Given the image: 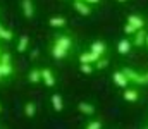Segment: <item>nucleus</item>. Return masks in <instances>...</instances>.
Segmentation results:
<instances>
[{"mask_svg": "<svg viewBox=\"0 0 148 129\" xmlns=\"http://www.w3.org/2000/svg\"><path fill=\"white\" fill-rule=\"evenodd\" d=\"M73 48V38L71 35H57L53 38V42L50 45V55L55 59V60H62L69 55Z\"/></svg>", "mask_w": 148, "mask_h": 129, "instance_id": "obj_1", "label": "nucleus"}, {"mask_svg": "<svg viewBox=\"0 0 148 129\" xmlns=\"http://www.w3.org/2000/svg\"><path fill=\"white\" fill-rule=\"evenodd\" d=\"M122 72L127 76L129 83H134V85H148L145 74H140V72H136V71H134V69H131V67H124V69H122Z\"/></svg>", "mask_w": 148, "mask_h": 129, "instance_id": "obj_2", "label": "nucleus"}, {"mask_svg": "<svg viewBox=\"0 0 148 129\" xmlns=\"http://www.w3.org/2000/svg\"><path fill=\"white\" fill-rule=\"evenodd\" d=\"M73 7H74V10H76L77 14H81V16H90V14L93 12L91 5H90L86 0H74Z\"/></svg>", "mask_w": 148, "mask_h": 129, "instance_id": "obj_3", "label": "nucleus"}, {"mask_svg": "<svg viewBox=\"0 0 148 129\" xmlns=\"http://www.w3.org/2000/svg\"><path fill=\"white\" fill-rule=\"evenodd\" d=\"M41 81H43V85L48 86V88H53V86L57 85V78H55V74L48 67L41 69Z\"/></svg>", "mask_w": 148, "mask_h": 129, "instance_id": "obj_4", "label": "nucleus"}, {"mask_svg": "<svg viewBox=\"0 0 148 129\" xmlns=\"http://www.w3.org/2000/svg\"><path fill=\"white\" fill-rule=\"evenodd\" d=\"M21 9H23V16L26 19H31L35 16V3H33V0H21Z\"/></svg>", "mask_w": 148, "mask_h": 129, "instance_id": "obj_5", "label": "nucleus"}, {"mask_svg": "<svg viewBox=\"0 0 148 129\" xmlns=\"http://www.w3.org/2000/svg\"><path fill=\"white\" fill-rule=\"evenodd\" d=\"M112 81L119 86V88H127V85H129V79H127V76L122 71H115L112 74Z\"/></svg>", "mask_w": 148, "mask_h": 129, "instance_id": "obj_6", "label": "nucleus"}, {"mask_svg": "<svg viewBox=\"0 0 148 129\" xmlns=\"http://www.w3.org/2000/svg\"><path fill=\"white\" fill-rule=\"evenodd\" d=\"M122 98L126 102H138L140 100V91L136 88H124V93H122Z\"/></svg>", "mask_w": 148, "mask_h": 129, "instance_id": "obj_7", "label": "nucleus"}, {"mask_svg": "<svg viewBox=\"0 0 148 129\" xmlns=\"http://www.w3.org/2000/svg\"><path fill=\"white\" fill-rule=\"evenodd\" d=\"M90 50H91V52H95L98 57H103V55H105V52H107V45L102 42V40H95V42L90 45Z\"/></svg>", "mask_w": 148, "mask_h": 129, "instance_id": "obj_8", "label": "nucleus"}, {"mask_svg": "<svg viewBox=\"0 0 148 129\" xmlns=\"http://www.w3.org/2000/svg\"><path fill=\"white\" fill-rule=\"evenodd\" d=\"M100 57L95 53V52H91V50H88V52H83V53H79V62H86V64H95L97 60H98Z\"/></svg>", "mask_w": 148, "mask_h": 129, "instance_id": "obj_9", "label": "nucleus"}, {"mask_svg": "<svg viewBox=\"0 0 148 129\" xmlns=\"http://www.w3.org/2000/svg\"><path fill=\"white\" fill-rule=\"evenodd\" d=\"M147 35H148V33L143 29V28H141V29H138V31L133 35V36H134V38H133V45H134V46H143L145 42H147Z\"/></svg>", "mask_w": 148, "mask_h": 129, "instance_id": "obj_10", "label": "nucleus"}, {"mask_svg": "<svg viewBox=\"0 0 148 129\" xmlns=\"http://www.w3.org/2000/svg\"><path fill=\"white\" fill-rule=\"evenodd\" d=\"M126 23L133 24L136 29H141V28H145V19H143L141 16H136V14H131V16H127Z\"/></svg>", "mask_w": 148, "mask_h": 129, "instance_id": "obj_11", "label": "nucleus"}, {"mask_svg": "<svg viewBox=\"0 0 148 129\" xmlns=\"http://www.w3.org/2000/svg\"><path fill=\"white\" fill-rule=\"evenodd\" d=\"M50 102H52V109H53L55 112H62V109H64V100H62V95L53 93V95H52V98H50Z\"/></svg>", "mask_w": 148, "mask_h": 129, "instance_id": "obj_12", "label": "nucleus"}, {"mask_svg": "<svg viewBox=\"0 0 148 129\" xmlns=\"http://www.w3.org/2000/svg\"><path fill=\"white\" fill-rule=\"evenodd\" d=\"M131 46H133V43L129 42L127 38H122V40H119V43H117V52L121 55H127L131 52Z\"/></svg>", "mask_w": 148, "mask_h": 129, "instance_id": "obj_13", "label": "nucleus"}, {"mask_svg": "<svg viewBox=\"0 0 148 129\" xmlns=\"http://www.w3.org/2000/svg\"><path fill=\"white\" fill-rule=\"evenodd\" d=\"M77 110L83 114V115H93L97 110H95V105H91V103H88V102H81V103H77Z\"/></svg>", "mask_w": 148, "mask_h": 129, "instance_id": "obj_14", "label": "nucleus"}, {"mask_svg": "<svg viewBox=\"0 0 148 129\" xmlns=\"http://www.w3.org/2000/svg\"><path fill=\"white\" fill-rule=\"evenodd\" d=\"M48 24H50L52 28H57V29H60V28H66L67 21H66L64 17H60V16H52V17L48 19Z\"/></svg>", "mask_w": 148, "mask_h": 129, "instance_id": "obj_15", "label": "nucleus"}, {"mask_svg": "<svg viewBox=\"0 0 148 129\" xmlns=\"http://www.w3.org/2000/svg\"><path fill=\"white\" fill-rule=\"evenodd\" d=\"M26 50H29V36L28 35H23L17 40V52L19 53H24Z\"/></svg>", "mask_w": 148, "mask_h": 129, "instance_id": "obj_16", "label": "nucleus"}, {"mask_svg": "<svg viewBox=\"0 0 148 129\" xmlns=\"http://www.w3.org/2000/svg\"><path fill=\"white\" fill-rule=\"evenodd\" d=\"M24 115L29 117V119H33L36 115V103L35 102H26L24 103Z\"/></svg>", "mask_w": 148, "mask_h": 129, "instance_id": "obj_17", "label": "nucleus"}, {"mask_svg": "<svg viewBox=\"0 0 148 129\" xmlns=\"http://www.w3.org/2000/svg\"><path fill=\"white\" fill-rule=\"evenodd\" d=\"M0 40H3V42H12L14 40V33L9 28H5L2 23H0Z\"/></svg>", "mask_w": 148, "mask_h": 129, "instance_id": "obj_18", "label": "nucleus"}, {"mask_svg": "<svg viewBox=\"0 0 148 129\" xmlns=\"http://www.w3.org/2000/svg\"><path fill=\"white\" fill-rule=\"evenodd\" d=\"M28 81L36 85V83H41V69H31L28 72Z\"/></svg>", "mask_w": 148, "mask_h": 129, "instance_id": "obj_19", "label": "nucleus"}, {"mask_svg": "<svg viewBox=\"0 0 148 129\" xmlns=\"http://www.w3.org/2000/svg\"><path fill=\"white\" fill-rule=\"evenodd\" d=\"M0 71H2L3 78H9V76H12V74H14V66H12V62L0 64Z\"/></svg>", "mask_w": 148, "mask_h": 129, "instance_id": "obj_20", "label": "nucleus"}, {"mask_svg": "<svg viewBox=\"0 0 148 129\" xmlns=\"http://www.w3.org/2000/svg\"><path fill=\"white\" fill-rule=\"evenodd\" d=\"M79 71L83 74H91L95 71V66L93 64H86V62H79Z\"/></svg>", "mask_w": 148, "mask_h": 129, "instance_id": "obj_21", "label": "nucleus"}, {"mask_svg": "<svg viewBox=\"0 0 148 129\" xmlns=\"http://www.w3.org/2000/svg\"><path fill=\"white\" fill-rule=\"evenodd\" d=\"M93 66H95V69H100V71H102V69H105V67L109 66V59H105V57H100V59H98V60H97Z\"/></svg>", "mask_w": 148, "mask_h": 129, "instance_id": "obj_22", "label": "nucleus"}, {"mask_svg": "<svg viewBox=\"0 0 148 129\" xmlns=\"http://www.w3.org/2000/svg\"><path fill=\"white\" fill-rule=\"evenodd\" d=\"M136 31H138V29H136L133 24H129V23H126V24H124V33H126V35H134Z\"/></svg>", "mask_w": 148, "mask_h": 129, "instance_id": "obj_23", "label": "nucleus"}, {"mask_svg": "<svg viewBox=\"0 0 148 129\" xmlns=\"http://www.w3.org/2000/svg\"><path fill=\"white\" fill-rule=\"evenodd\" d=\"M102 128V121H90L86 124V129H100Z\"/></svg>", "mask_w": 148, "mask_h": 129, "instance_id": "obj_24", "label": "nucleus"}, {"mask_svg": "<svg viewBox=\"0 0 148 129\" xmlns=\"http://www.w3.org/2000/svg\"><path fill=\"white\" fill-rule=\"evenodd\" d=\"M5 62H12L9 52H2V55H0V64H5Z\"/></svg>", "mask_w": 148, "mask_h": 129, "instance_id": "obj_25", "label": "nucleus"}, {"mask_svg": "<svg viewBox=\"0 0 148 129\" xmlns=\"http://www.w3.org/2000/svg\"><path fill=\"white\" fill-rule=\"evenodd\" d=\"M38 57H40V50H38V48H33L31 53H29V59H31V60H36Z\"/></svg>", "mask_w": 148, "mask_h": 129, "instance_id": "obj_26", "label": "nucleus"}, {"mask_svg": "<svg viewBox=\"0 0 148 129\" xmlns=\"http://www.w3.org/2000/svg\"><path fill=\"white\" fill-rule=\"evenodd\" d=\"M86 2H88V3H90V5H93V3H98V2H100V0H86Z\"/></svg>", "mask_w": 148, "mask_h": 129, "instance_id": "obj_27", "label": "nucleus"}, {"mask_svg": "<svg viewBox=\"0 0 148 129\" xmlns=\"http://www.w3.org/2000/svg\"><path fill=\"white\" fill-rule=\"evenodd\" d=\"M145 46H147V50H148V35H147V42H145Z\"/></svg>", "mask_w": 148, "mask_h": 129, "instance_id": "obj_28", "label": "nucleus"}, {"mask_svg": "<svg viewBox=\"0 0 148 129\" xmlns=\"http://www.w3.org/2000/svg\"><path fill=\"white\" fill-rule=\"evenodd\" d=\"M2 79H3V74H2V71H0V81H2Z\"/></svg>", "mask_w": 148, "mask_h": 129, "instance_id": "obj_29", "label": "nucleus"}, {"mask_svg": "<svg viewBox=\"0 0 148 129\" xmlns=\"http://www.w3.org/2000/svg\"><path fill=\"white\" fill-rule=\"evenodd\" d=\"M145 78H147V83H148V72H145Z\"/></svg>", "mask_w": 148, "mask_h": 129, "instance_id": "obj_30", "label": "nucleus"}, {"mask_svg": "<svg viewBox=\"0 0 148 129\" xmlns=\"http://www.w3.org/2000/svg\"><path fill=\"white\" fill-rule=\"evenodd\" d=\"M117 2H121V3H122V2H127V0H117Z\"/></svg>", "mask_w": 148, "mask_h": 129, "instance_id": "obj_31", "label": "nucleus"}, {"mask_svg": "<svg viewBox=\"0 0 148 129\" xmlns=\"http://www.w3.org/2000/svg\"><path fill=\"white\" fill-rule=\"evenodd\" d=\"M0 114H2V103H0Z\"/></svg>", "mask_w": 148, "mask_h": 129, "instance_id": "obj_32", "label": "nucleus"}, {"mask_svg": "<svg viewBox=\"0 0 148 129\" xmlns=\"http://www.w3.org/2000/svg\"><path fill=\"white\" fill-rule=\"evenodd\" d=\"M0 55H2V48H0Z\"/></svg>", "mask_w": 148, "mask_h": 129, "instance_id": "obj_33", "label": "nucleus"}, {"mask_svg": "<svg viewBox=\"0 0 148 129\" xmlns=\"http://www.w3.org/2000/svg\"><path fill=\"white\" fill-rule=\"evenodd\" d=\"M0 12H2V9H0Z\"/></svg>", "mask_w": 148, "mask_h": 129, "instance_id": "obj_34", "label": "nucleus"}]
</instances>
